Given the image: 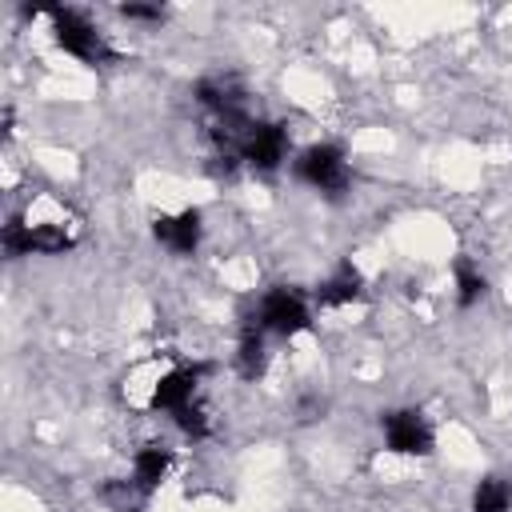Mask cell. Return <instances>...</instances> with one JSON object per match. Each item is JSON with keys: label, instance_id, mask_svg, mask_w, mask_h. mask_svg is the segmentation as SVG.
<instances>
[{"label": "cell", "instance_id": "1", "mask_svg": "<svg viewBox=\"0 0 512 512\" xmlns=\"http://www.w3.org/2000/svg\"><path fill=\"white\" fill-rule=\"evenodd\" d=\"M40 12L48 16V28H52L56 48H64L68 56H76V60H84V64H108V60H116V52L108 48L104 32H100L80 8H68V4H44Z\"/></svg>", "mask_w": 512, "mask_h": 512}, {"label": "cell", "instance_id": "2", "mask_svg": "<svg viewBox=\"0 0 512 512\" xmlns=\"http://www.w3.org/2000/svg\"><path fill=\"white\" fill-rule=\"evenodd\" d=\"M292 176L324 196H340L348 184H352V168H348V156L340 144H308L304 152H296L292 160Z\"/></svg>", "mask_w": 512, "mask_h": 512}, {"label": "cell", "instance_id": "3", "mask_svg": "<svg viewBox=\"0 0 512 512\" xmlns=\"http://www.w3.org/2000/svg\"><path fill=\"white\" fill-rule=\"evenodd\" d=\"M256 324L268 332V336H280V340H292L300 332L312 328V304L296 292V288H268L256 304Z\"/></svg>", "mask_w": 512, "mask_h": 512}, {"label": "cell", "instance_id": "4", "mask_svg": "<svg viewBox=\"0 0 512 512\" xmlns=\"http://www.w3.org/2000/svg\"><path fill=\"white\" fill-rule=\"evenodd\" d=\"M236 160H244L256 172H276L288 160V128L276 120H252L248 132L240 136Z\"/></svg>", "mask_w": 512, "mask_h": 512}, {"label": "cell", "instance_id": "5", "mask_svg": "<svg viewBox=\"0 0 512 512\" xmlns=\"http://www.w3.org/2000/svg\"><path fill=\"white\" fill-rule=\"evenodd\" d=\"M380 428H384V448L396 456H428L436 444L432 424L420 408H392V412H384Z\"/></svg>", "mask_w": 512, "mask_h": 512}, {"label": "cell", "instance_id": "6", "mask_svg": "<svg viewBox=\"0 0 512 512\" xmlns=\"http://www.w3.org/2000/svg\"><path fill=\"white\" fill-rule=\"evenodd\" d=\"M208 376V364H176L168 372H160V380L152 384V396H148V408L152 412H180L188 404L200 400V380Z\"/></svg>", "mask_w": 512, "mask_h": 512}, {"label": "cell", "instance_id": "7", "mask_svg": "<svg viewBox=\"0 0 512 512\" xmlns=\"http://www.w3.org/2000/svg\"><path fill=\"white\" fill-rule=\"evenodd\" d=\"M152 236L160 248H168L172 256H196L200 240H204V216L200 208H180V212H164L152 220Z\"/></svg>", "mask_w": 512, "mask_h": 512}, {"label": "cell", "instance_id": "8", "mask_svg": "<svg viewBox=\"0 0 512 512\" xmlns=\"http://www.w3.org/2000/svg\"><path fill=\"white\" fill-rule=\"evenodd\" d=\"M364 296V272L344 260L320 288H316V308H344V304H356Z\"/></svg>", "mask_w": 512, "mask_h": 512}, {"label": "cell", "instance_id": "9", "mask_svg": "<svg viewBox=\"0 0 512 512\" xmlns=\"http://www.w3.org/2000/svg\"><path fill=\"white\" fill-rule=\"evenodd\" d=\"M236 372L244 380H260L268 372V332L252 320H244L240 328V340H236Z\"/></svg>", "mask_w": 512, "mask_h": 512}, {"label": "cell", "instance_id": "10", "mask_svg": "<svg viewBox=\"0 0 512 512\" xmlns=\"http://www.w3.org/2000/svg\"><path fill=\"white\" fill-rule=\"evenodd\" d=\"M168 468H172V448H168V444H144V448H136V456H132V484H136L144 496H152V492L164 484Z\"/></svg>", "mask_w": 512, "mask_h": 512}, {"label": "cell", "instance_id": "11", "mask_svg": "<svg viewBox=\"0 0 512 512\" xmlns=\"http://www.w3.org/2000/svg\"><path fill=\"white\" fill-rule=\"evenodd\" d=\"M472 512H512V480L508 476H484L472 488Z\"/></svg>", "mask_w": 512, "mask_h": 512}, {"label": "cell", "instance_id": "12", "mask_svg": "<svg viewBox=\"0 0 512 512\" xmlns=\"http://www.w3.org/2000/svg\"><path fill=\"white\" fill-rule=\"evenodd\" d=\"M452 280H456V304L460 308H476L488 296V280H484V272L472 260H456Z\"/></svg>", "mask_w": 512, "mask_h": 512}, {"label": "cell", "instance_id": "13", "mask_svg": "<svg viewBox=\"0 0 512 512\" xmlns=\"http://www.w3.org/2000/svg\"><path fill=\"white\" fill-rule=\"evenodd\" d=\"M0 240H4V256H12V260L32 256V232H28L24 216H8V224H4Z\"/></svg>", "mask_w": 512, "mask_h": 512}, {"label": "cell", "instance_id": "14", "mask_svg": "<svg viewBox=\"0 0 512 512\" xmlns=\"http://www.w3.org/2000/svg\"><path fill=\"white\" fill-rule=\"evenodd\" d=\"M172 424L188 436V440H204L208 432H212V420H208V412H204V404L196 400V404H188V408H180V412H172Z\"/></svg>", "mask_w": 512, "mask_h": 512}, {"label": "cell", "instance_id": "15", "mask_svg": "<svg viewBox=\"0 0 512 512\" xmlns=\"http://www.w3.org/2000/svg\"><path fill=\"white\" fill-rule=\"evenodd\" d=\"M120 16L124 20H140V24H160L164 8L160 4H120Z\"/></svg>", "mask_w": 512, "mask_h": 512}]
</instances>
